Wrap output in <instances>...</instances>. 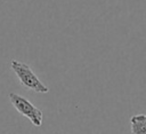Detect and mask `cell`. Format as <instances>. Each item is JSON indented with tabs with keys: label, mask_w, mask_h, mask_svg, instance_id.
<instances>
[{
	"label": "cell",
	"mask_w": 146,
	"mask_h": 134,
	"mask_svg": "<svg viewBox=\"0 0 146 134\" xmlns=\"http://www.w3.org/2000/svg\"><path fill=\"white\" fill-rule=\"evenodd\" d=\"M10 68L13 72L16 74L21 85L26 89L33 90L35 93H41V94L49 92V88L41 81V79H39V77L33 72V70L29 64L22 63L17 60H11Z\"/></svg>",
	"instance_id": "6da1fadb"
},
{
	"label": "cell",
	"mask_w": 146,
	"mask_h": 134,
	"mask_svg": "<svg viewBox=\"0 0 146 134\" xmlns=\"http://www.w3.org/2000/svg\"><path fill=\"white\" fill-rule=\"evenodd\" d=\"M8 97L11 105L17 110L19 115L26 117L36 127L42 125V121H43L42 111L39 108H36L32 102H30L26 97L17 93H9Z\"/></svg>",
	"instance_id": "7a4b0ae2"
},
{
	"label": "cell",
	"mask_w": 146,
	"mask_h": 134,
	"mask_svg": "<svg viewBox=\"0 0 146 134\" xmlns=\"http://www.w3.org/2000/svg\"><path fill=\"white\" fill-rule=\"evenodd\" d=\"M131 134H146V115L139 113L130 118Z\"/></svg>",
	"instance_id": "3957f363"
}]
</instances>
